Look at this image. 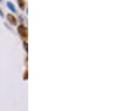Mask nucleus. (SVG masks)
Instances as JSON below:
<instances>
[{
    "instance_id": "nucleus-1",
    "label": "nucleus",
    "mask_w": 121,
    "mask_h": 111,
    "mask_svg": "<svg viewBox=\"0 0 121 111\" xmlns=\"http://www.w3.org/2000/svg\"><path fill=\"white\" fill-rule=\"evenodd\" d=\"M17 30H18V33H19V35L22 36V37H27V36H28V32H27V28L26 27L25 25H23V24H21V25H19L18 28H17Z\"/></svg>"
},
{
    "instance_id": "nucleus-2",
    "label": "nucleus",
    "mask_w": 121,
    "mask_h": 111,
    "mask_svg": "<svg viewBox=\"0 0 121 111\" xmlns=\"http://www.w3.org/2000/svg\"><path fill=\"white\" fill-rule=\"evenodd\" d=\"M7 19H8V21L9 22V24L11 25H16L17 24V21H16V19H15V17L13 15H11L9 13L7 14Z\"/></svg>"
},
{
    "instance_id": "nucleus-3",
    "label": "nucleus",
    "mask_w": 121,
    "mask_h": 111,
    "mask_svg": "<svg viewBox=\"0 0 121 111\" xmlns=\"http://www.w3.org/2000/svg\"><path fill=\"white\" fill-rule=\"evenodd\" d=\"M7 7H8V8L11 11V12H16V8H15V7H14V5L11 3V2H7Z\"/></svg>"
},
{
    "instance_id": "nucleus-4",
    "label": "nucleus",
    "mask_w": 121,
    "mask_h": 111,
    "mask_svg": "<svg viewBox=\"0 0 121 111\" xmlns=\"http://www.w3.org/2000/svg\"><path fill=\"white\" fill-rule=\"evenodd\" d=\"M18 6L21 9L25 8V1L24 0H18Z\"/></svg>"
},
{
    "instance_id": "nucleus-5",
    "label": "nucleus",
    "mask_w": 121,
    "mask_h": 111,
    "mask_svg": "<svg viewBox=\"0 0 121 111\" xmlns=\"http://www.w3.org/2000/svg\"><path fill=\"white\" fill-rule=\"evenodd\" d=\"M24 47H25V50H26V52H28V48H27V42L24 41Z\"/></svg>"
},
{
    "instance_id": "nucleus-6",
    "label": "nucleus",
    "mask_w": 121,
    "mask_h": 111,
    "mask_svg": "<svg viewBox=\"0 0 121 111\" xmlns=\"http://www.w3.org/2000/svg\"><path fill=\"white\" fill-rule=\"evenodd\" d=\"M0 16H1V17H4V13H3V11L1 10V8H0Z\"/></svg>"
},
{
    "instance_id": "nucleus-7",
    "label": "nucleus",
    "mask_w": 121,
    "mask_h": 111,
    "mask_svg": "<svg viewBox=\"0 0 121 111\" xmlns=\"http://www.w3.org/2000/svg\"><path fill=\"white\" fill-rule=\"evenodd\" d=\"M20 21H21V23H23V18H22V16L20 17Z\"/></svg>"
}]
</instances>
